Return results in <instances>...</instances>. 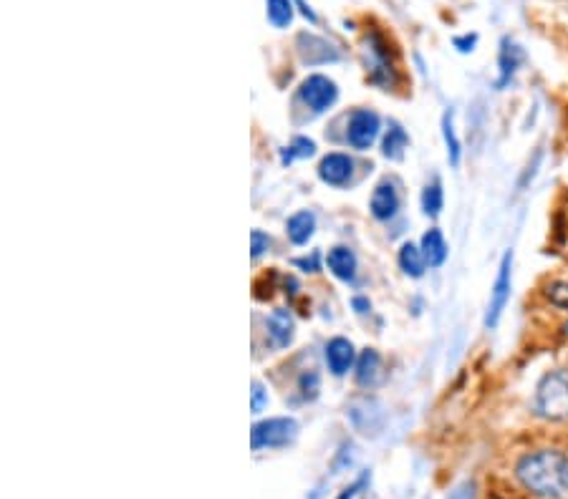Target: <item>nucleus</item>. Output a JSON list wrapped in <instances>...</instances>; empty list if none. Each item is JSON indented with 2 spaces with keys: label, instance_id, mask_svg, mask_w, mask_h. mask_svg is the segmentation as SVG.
Wrapping results in <instances>:
<instances>
[{
  "label": "nucleus",
  "instance_id": "9d476101",
  "mask_svg": "<svg viewBox=\"0 0 568 499\" xmlns=\"http://www.w3.org/2000/svg\"><path fill=\"white\" fill-rule=\"evenodd\" d=\"M369 210H372V215L382 222L392 220V217L397 215L399 192H397V187L389 182V179H384V182H379L377 187H374V195H372V202H369Z\"/></svg>",
  "mask_w": 568,
  "mask_h": 499
},
{
  "label": "nucleus",
  "instance_id": "bb28decb",
  "mask_svg": "<svg viewBox=\"0 0 568 499\" xmlns=\"http://www.w3.org/2000/svg\"><path fill=\"white\" fill-rule=\"evenodd\" d=\"M268 404V394L266 389H263L261 381H253V401H250V409H253V414H261L263 406Z\"/></svg>",
  "mask_w": 568,
  "mask_h": 499
},
{
  "label": "nucleus",
  "instance_id": "423d86ee",
  "mask_svg": "<svg viewBox=\"0 0 568 499\" xmlns=\"http://www.w3.org/2000/svg\"><path fill=\"white\" fill-rule=\"evenodd\" d=\"M379 137V116L369 109H356L349 116V124H346V142L354 149L364 152V149L372 147Z\"/></svg>",
  "mask_w": 568,
  "mask_h": 499
},
{
  "label": "nucleus",
  "instance_id": "c85d7f7f",
  "mask_svg": "<svg viewBox=\"0 0 568 499\" xmlns=\"http://www.w3.org/2000/svg\"><path fill=\"white\" fill-rule=\"evenodd\" d=\"M296 268H301L303 273H319V253H311V258H298Z\"/></svg>",
  "mask_w": 568,
  "mask_h": 499
},
{
  "label": "nucleus",
  "instance_id": "4be33fe9",
  "mask_svg": "<svg viewBox=\"0 0 568 499\" xmlns=\"http://www.w3.org/2000/svg\"><path fill=\"white\" fill-rule=\"evenodd\" d=\"M442 184L440 179H435V182H430L425 187V192H422V210H425V215L430 217H437L442 210Z\"/></svg>",
  "mask_w": 568,
  "mask_h": 499
},
{
  "label": "nucleus",
  "instance_id": "39448f33",
  "mask_svg": "<svg viewBox=\"0 0 568 499\" xmlns=\"http://www.w3.org/2000/svg\"><path fill=\"white\" fill-rule=\"evenodd\" d=\"M298 96H301L303 104L314 111V114H324V111H329L331 106L336 104V99H339V89H336V84L329 76L314 74L303 81L301 89H298Z\"/></svg>",
  "mask_w": 568,
  "mask_h": 499
},
{
  "label": "nucleus",
  "instance_id": "2eb2a0df",
  "mask_svg": "<svg viewBox=\"0 0 568 499\" xmlns=\"http://www.w3.org/2000/svg\"><path fill=\"white\" fill-rule=\"evenodd\" d=\"M314 230H316V217L314 212L308 210L296 212L286 225L288 240H291L293 245H306V242L314 237Z\"/></svg>",
  "mask_w": 568,
  "mask_h": 499
},
{
  "label": "nucleus",
  "instance_id": "f257e3e1",
  "mask_svg": "<svg viewBox=\"0 0 568 499\" xmlns=\"http://www.w3.org/2000/svg\"><path fill=\"white\" fill-rule=\"evenodd\" d=\"M515 474H518L523 487L536 497H568V457L558 449H541V452L526 454L515 467Z\"/></svg>",
  "mask_w": 568,
  "mask_h": 499
},
{
  "label": "nucleus",
  "instance_id": "dca6fc26",
  "mask_svg": "<svg viewBox=\"0 0 568 499\" xmlns=\"http://www.w3.org/2000/svg\"><path fill=\"white\" fill-rule=\"evenodd\" d=\"M523 61V51L518 46H515L513 41H508L505 38L503 41V48H500V79H498V89H505V86L510 84V79H513V74L518 71V66H521Z\"/></svg>",
  "mask_w": 568,
  "mask_h": 499
},
{
  "label": "nucleus",
  "instance_id": "473e14b6",
  "mask_svg": "<svg viewBox=\"0 0 568 499\" xmlns=\"http://www.w3.org/2000/svg\"><path fill=\"white\" fill-rule=\"evenodd\" d=\"M354 305H356V308H359V313H367V308H369L367 300H361V298H356Z\"/></svg>",
  "mask_w": 568,
  "mask_h": 499
},
{
  "label": "nucleus",
  "instance_id": "412c9836",
  "mask_svg": "<svg viewBox=\"0 0 568 499\" xmlns=\"http://www.w3.org/2000/svg\"><path fill=\"white\" fill-rule=\"evenodd\" d=\"M268 21L276 28H286L293 21V0H266Z\"/></svg>",
  "mask_w": 568,
  "mask_h": 499
},
{
  "label": "nucleus",
  "instance_id": "9b49d317",
  "mask_svg": "<svg viewBox=\"0 0 568 499\" xmlns=\"http://www.w3.org/2000/svg\"><path fill=\"white\" fill-rule=\"evenodd\" d=\"M382 379H384V366L377 348L361 351L359 361H356V384L364 386V389H374V386L382 384Z\"/></svg>",
  "mask_w": 568,
  "mask_h": 499
},
{
  "label": "nucleus",
  "instance_id": "393cba45",
  "mask_svg": "<svg viewBox=\"0 0 568 499\" xmlns=\"http://www.w3.org/2000/svg\"><path fill=\"white\" fill-rule=\"evenodd\" d=\"M546 298L551 300L556 308L568 310V280H558V283H551L546 288Z\"/></svg>",
  "mask_w": 568,
  "mask_h": 499
},
{
  "label": "nucleus",
  "instance_id": "4468645a",
  "mask_svg": "<svg viewBox=\"0 0 568 499\" xmlns=\"http://www.w3.org/2000/svg\"><path fill=\"white\" fill-rule=\"evenodd\" d=\"M326 265L339 280H354L356 275V255L349 247H331L326 255Z\"/></svg>",
  "mask_w": 568,
  "mask_h": 499
},
{
  "label": "nucleus",
  "instance_id": "0eeeda50",
  "mask_svg": "<svg viewBox=\"0 0 568 499\" xmlns=\"http://www.w3.org/2000/svg\"><path fill=\"white\" fill-rule=\"evenodd\" d=\"M367 66L372 84L384 86V89L394 86V66L389 61V48L379 33H372V38H367Z\"/></svg>",
  "mask_w": 568,
  "mask_h": 499
},
{
  "label": "nucleus",
  "instance_id": "f3484780",
  "mask_svg": "<svg viewBox=\"0 0 568 499\" xmlns=\"http://www.w3.org/2000/svg\"><path fill=\"white\" fill-rule=\"evenodd\" d=\"M420 247H422V255H425L430 268H440V265L447 260V242L437 227H432V230L425 232Z\"/></svg>",
  "mask_w": 568,
  "mask_h": 499
},
{
  "label": "nucleus",
  "instance_id": "72a5a7b5",
  "mask_svg": "<svg viewBox=\"0 0 568 499\" xmlns=\"http://www.w3.org/2000/svg\"><path fill=\"white\" fill-rule=\"evenodd\" d=\"M563 328H566V333H568V323H566V326H563Z\"/></svg>",
  "mask_w": 568,
  "mask_h": 499
},
{
  "label": "nucleus",
  "instance_id": "2f4dec72",
  "mask_svg": "<svg viewBox=\"0 0 568 499\" xmlns=\"http://www.w3.org/2000/svg\"><path fill=\"white\" fill-rule=\"evenodd\" d=\"M296 3H298V6H301V13L308 18V21H316V13L311 11V8H308L306 3H303V0H296Z\"/></svg>",
  "mask_w": 568,
  "mask_h": 499
},
{
  "label": "nucleus",
  "instance_id": "7c9ffc66",
  "mask_svg": "<svg viewBox=\"0 0 568 499\" xmlns=\"http://www.w3.org/2000/svg\"><path fill=\"white\" fill-rule=\"evenodd\" d=\"M475 43H478V36H475V33H473V36H462V38H455V46H457V48H460V51H462V53L473 51V46H475Z\"/></svg>",
  "mask_w": 568,
  "mask_h": 499
},
{
  "label": "nucleus",
  "instance_id": "a878e982",
  "mask_svg": "<svg viewBox=\"0 0 568 499\" xmlns=\"http://www.w3.org/2000/svg\"><path fill=\"white\" fill-rule=\"evenodd\" d=\"M268 247H271V237H268L266 232H250V255H253V260H258L263 253H268Z\"/></svg>",
  "mask_w": 568,
  "mask_h": 499
},
{
  "label": "nucleus",
  "instance_id": "20e7f679",
  "mask_svg": "<svg viewBox=\"0 0 568 499\" xmlns=\"http://www.w3.org/2000/svg\"><path fill=\"white\" fill-rule=\"evenodd\" d=\"M510 288H513V250L503 255L498 268V278H495L493 290H490L488 313H485V328H495L503 318V310L510 300Z\"/></svg>",
  "mask_w": 568,
  "mask_h": 499
},
{
  "label": "nucleus",
  "instance_id": "aec40b11",
  "mask_svg": "<svg viewBox=\"0 0 568 499\" xmlns=\"http://www.w3.org/2000/svg\"><path fill=\"white\" fill-rule=\"evenodd\" d=\"M407 144H409L407 132H404L399 124H389V132L382 144V154L387 159H399L404 154V149H407Z\"/></svg>",
  "mask_w": 568,
  "mask_h": 499
},
{
  "label": "nucleus",
  "instance_id": "5701e85b",
  "mask_svg": "<svg viewBox=\"0 0 568 499\" xmlns=\"http://www.w3.org/2000/svg\"><path fill=\"white\" fill-rule=\"evenodd\" d=\"M316 154V142L314 139H308V137H296L291 142V147L283 152V164H291L293 159H308V157H314Z\"/></svg>",
  "mask_w": 568,
  "mask_h": 499
},
{
  "label": "nucleus",
  "instance_id": "a211bd4d",
  "mask_svg": "<svg viewBox=\"0 0 568 499\" xmlns=\"http://www.w3.org/2000/svg\"><path fill=\"white\" fill-rule=\"evenodd\" d=\"M399 268L409 275V278H422L427 268V260L422 255V247L412 245V242H404L402 250H399Z\"/></svg>",
  "mask_w": 568,
  "mask_h": 499
},
{
  "label": "nucleus",
  "instance_id": "b1692460",
  "mask_svg": "<svg viewBox=\"0 0 568 499\" xmlns=\"http://www.w3.org/2000/svg\"><path fill=\"white\" fill-rule=\"evenodd\" d=\"M321 379L316 371H303L301 379H298V391H301L303 401H314L319 396Z\"/></svg>",
  "mask_w": 568,
  "mask_h": 499
},
{
  "label": "nucleus",
  "instance_id": "1a4fd4ad",
  "mask_svg": "<svg viewBox=\"0 0 568 499\" xmlns=\"http://www.w3.org/2000/svg\"><path fill=\"white\" fill-rule=\"evenodd\" d=\"M351 174H354V162H351L349 154L331 152L321 159L319 177L324 184H331V187H344V184H349Z\"/></svg>",
  "mask_w": 568,
  "mask_h": 499
},
{
  "label": "nucleus",
  "instance_id": "6e6552de",
  "mask_svg": "<svg viewBox=\"0 0 568 499\" xmlns=\"http://www.w3.org/2000/svg\"><path fill=\"white\" fill-rule=\"evenodd\" d=\"M296 48H298V53H301L303 64H308V66H319V64H331V61H339V51H334L326 38L314 36V33H298Z\"/></svg>",
  "mask_w": 568,
  "mask_h": 499
},
{
  "label": "nucleus",
  "instance_id": "f03ea898",
  "mask_svg": "<svg viewBox=\"0 0 568 499\" xmlns=\"http://www.w3.org/2000/svg\"><path fill=\"white\" fill-rule=\"evenodd\" d=\"M536 414L546 421L568 419V376L561 371L546 373L536 389Z\"/></svg>",
  "mask_w": 568,
  "mask_h": 499
},
{
  "label": "nucleus",
  "instance_id": "7ed1b4c3",
  "mask_svg": "<svg viewBox=\"0 0 568 499\" xmlns=\"http://www.w3.org/2000/svg\"><path fill=\"white\" fill-rule=\"evenodd\" d=\"M298 436V421L293 416H273V419L258 421L250 429V444L253 452L261 449H281L288 447Z\"/></svg>",
  "mask_w": 568,
  "mask_h": 499
},
{
  "label": "nucleus",
  "instance_id": "f8f14e48",
  "mask_svg": "<svg viewBox=\"0 0 568 499\" xmlns=\"http://www.w3.org/2000/svg\"><path fill=\"white\" fill-rule=\"evenodd\" d=\"M266 331H268V338H271L273 346L288 348L291 346L293 336H296V321H293V316L288 313V310L278 308L266 318Z\"/></svg>",
  "mask_w": 568,
  "mask_h": 499
},
{
  "label": "nucleus",
  "instance_id": "cd10ccee",
  "mask_svg": "<svg viewBox=\"0 0 568 499\" xmlns=\"http://www.w3.org/2000/svg\"><path fill=\"white\" fill-rule=\"evenodd\" d=\"M367 484H369V474H361V477L356 479V482L351 484V487H346L344 492H341L336 499H356L361 492H364V489H367Z\"/></svg>",
  "mask_w": 568,
  "mask_h": 499
},
{
  "label": "nucleus",
  "instance_id": "ddd939ff",
  "mask_svg": "<svg viewBox=\"0 0 568 499\" xmlns=\"http://www.w3.org/2000/svg\"><path fill=\"white\" fill-rule=\"evenodd\" d=\"M354 358L356 351L354 346H351V341H346V338H331V341L326 343V363H329V371L334 373V376L349 373V368L354 366Z\"/></svg>",
  "mask_w": 568,
  "mask_h": 499
},
{
  "label": "nucleus",
  "instance_id": "c756f323",
  "mask_svg": "<svg viewBox=\"0 0 568 499\" xmlns=\"http://www.w3.org/2000/svg\"><path fill=\"white\" fill-rule=\"evenodd\" d=\"M447 499H475V484L462 482L460 487H455V492H452Z\"/></svg>",
  "mask_w": 568,
  "mask_h": 499
},
{
  "label": "nucleus",
  "instance_id": "6ab92c4d",
  "mask_svg": "<svg viewBox=\"0 0 568 499\" xmlns=\"http://www.w3.org/2000/svg\"><path fill=\"white\" fill-rule=\"evenodd\" d=\"M442 137H445V144H447V159H450L452 167H457L462 157V144H460V139H457L455 111L452 109H447L445 116H442Z\"/></svg>",
  "mask_w": 568,
  "mask_h": 499
}]
</instances>
